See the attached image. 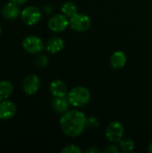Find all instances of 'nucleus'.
I'll list each match as a JSON object with an SVG mask.
<instances>
[{
  "mask_svg": "<svg viewBox=\"0 0 152 153\" xmlns=\"http://www.w3.org/2000/svg\"><path fill=\"white\" fill-rule=\"evenodd\" d=\"M1 33H2V28H1V26H0V35H1Z\"/></svg>",
  "mask_w": 152,
  "mask_h": 153,
  "instance_id": "26",
  "label": "nucleus"
},
{
  "mask_svg": "<svg viewBox=\"0 0 152 153\" xmlns=\"http://www.w3.org/2000/svg\"><path fill=\"white\" fill-rule=\"evenodd\" d=\"M62 153H81L82 150L75 144H68L66 146H65L62 151Z\"/></svg>",
  "mask_w": 152,
  "mask_h": 153,
  "instance_id": "20",
  "label": "nucleus"
},
{
  "mask_svg": "<svg viewBox=\"0 0 152 153\" xmlns=\"http://www.w3.org/2000/svg\"><path fill=\"white\" fill-rule=\"evenodd\" d=\"M86 126L89 129H97L99 126V119L94 116H90L87 117V123Z\"/></svg>",
  "mask_w": 152,
  "mask_h": 153,
  "instance_id": "18",
  "label": "nucleus"
},
{
  "mask_svg": "<svg viewBox=\"0 0 152 153\" xmlns=\"http://www.w3.org/2000/svg\"><path fill=\"white\" fill-rule=\"evenodd\" d=\"M40 87V80L39 78L33 74H28L25 76L22 82V91L27 95H34L38 92Z\"/></svg>",
  "mask_w": 152,
  "mask_h": 153,
  "instance_id": "8",
  "label": "nucleus"
},
{
  "mask_svg": "<svg viewBox=\"0 0 152 153\" xmlns=\"http://www.w3.org/2000/svg\"><path fill=\"white\" fill-rule=\"evenodd\" d=\"M125 127L123 124L119 121H112L108 124L106 128V137L111 143H119L120 140L124 137Z\"/></svg>",
  "mask_w": 152,
  "mask_h": 153,
  "instance_id": "3",
  "label": "nucleus"
},
{
  "mask_svg": "<svg viewBox=\"0 0 152 153\" xmlns=\"http://www.w3.org/2000/svg\"><path fill=\"white\" fill-rule=\"evenodd\" d=\"M118 143H119L118 146H119L120 152H131L133 151L134 146H135L134 142L130 138H122Z\"/></svg>",
  "mask_w": 152,
  "mask_h": 153,
  "instance_id": "17",
  "label": "nucleus"
},
{
  "mask_svg": "<svg viewBox=\"0 0 152 153\" xmlns=\"http://www.w3.org/2000/svg\"><path fill=\"white\" fill-rule=\"evenodd\" d=\"M22 48L29 54H39L45 48L42 39L35 35H29L22 40Z\"/></svg>",
  "mask_w": 152,
  "mask_h": 153,
  "instance_id": "5",
  "label": "nucleus"
},
{
  "mask_svg": "<svg viewBox=\"0 0 152 153\" xmlns=\"http://www.w3.org/2000/svg\"><path fill=\"white\" fill-rule=\"evenodd\" d=\"M35 65L38 67L45 68L48 65V58L46 56H44V55H39L35 59Z\"/></svg>",
  "mask_w": 152,
  "mask_h": 153,
  "instance_id": "19",
  "label": "nucleus"
},
{
  "mask_svg": "<svg viewBox=\"0 0 152 153\" xmlns=\"http://www.w3.org/2000/svg\"><path fill=\"white\" fill-rule=\"evenodd\" d=\"M65 48V41L59 37H53L49 39L46 44V49L50 54H56Z\"/></svg>",
  "mask_w": 152,
  "mask_h": 153,
  "instance_id": "14",
  "label": "nucleus"
},
{
  "mask_svg": "<svg viewBox=\"0 0 152 153\" xmlns=\"http://www.w3.org/2000/svg\"><path fill=\"white\" fill-rule=\"evenodd\" d=\"M2 15L6 20H15L19 16H21V11L19 8V4L10 1L6 3L2 8Z\"/></svg>",
  "mask_w": 152,
  "mask_h": 153,
  "instance_id": "10",
  "label": "nucleus"
},
{
  "mask_svg": "<svg viewBox=\"0 0 152 153\" xmlns=\"http://www.w3.org/2000/svg\"><path fill=\"white\" fill-rule=\"evenodd\" d=\"M69 103L75 108H82L89 104L91 94L84 86H76L69 91L66 96Z\"/></svg>",
  "mask_w": 152,
  "mask_h": 153,
  "instance_id": "2",
  "label": "nucleus"
},
{
  "mask_svg": "<svg viewBox=\"0 0 152 153\" xmlns=\"http://www.w3.org/2000/svg\"><path fill=\"white\" fill-rule=\"evenodd\" d=\"M61 11L62 13H64L65 16L70 18L78 13V8L77 5L73 1H66L62 4Z\"/></svg>",
  "mask_w": 152,
  "mask_h": 153,
  "instance_id": "16",
  "label": "nucleus"
},
{
  "mask_svg": "<svg viewBox=\"0 0 152 153\" xmlns=\"http://www.w3.org/2000/svg\"><path fill=\"white\" fill-rule=\"evenodd\" d=\"M119 152H120L119 146H116V144L108 145V146H106V148L104 149V152L106 153H118Z\"/></svg>",
  "mask_w": 152,
  "mask_h": 153,
  "instance_id": "21",
  "label": "nucleus"
},
{
  "mask_svg": "<svg viewBox=\"0 0 152 153\" xmlns=\"http://www.w3.org/2000/svg\"><path fill=\"white\" fill-rule=\"evenodd\" d=\"M100 152H101V150L97 148V147H90V148H89V149H87L85 151L86 153H99Z\"/></svg>",
  "mask_w": 152,
  "mask_h": 153,
  "instance_id": "22",
  "label": "nucleus"
},
{
  "mask_svg": "<svg viewBox=\"0 0 152 153\" xmlns=\"http://www.w3.org/2000/svg\"><path fill=\"white\" fill-rule=\"evenodd\" d=\"M48 29L54 32H62L69 26V19L64 13L55 14L49 18L47 22Z\"/></svg>",
  "mask_w": 152,
  "mask_h": 153,
  "instance_id": "7",
  "label": "nucleus"
},
{
  "mask_svg": "<svg viewBox=\"0 0 152 153\" xmlns=\"http://www.w3.org/2000/svg\"><path fill=\"white\" fill-rule=\"evenodd\" d=\"M90 25L91 20L87 14L77 13L69 18V26L77 32H83L88 30Z\"/></svg>",
  "mask_w": 152,
  "mask_h": 153,
  "instance_id": "4",
  "label": "nucleus"
},
{
  "mask_svg": "<svg viewBox=\"0 0 152 153\" xmlns=\"http://www.w3.org/2000/svg\"><path fill=\"white\" fill-rule=\"evenodd\" d=\"M70 103L66 97H58L54 98L51 101V108L57 114H65L66 111L69 110Z\"/></svg>",
  "mask_w": 152,
  "mask_h": 153,
  "instance_id": "13",
  "label": "nucleus"
},
{
  "mask_svg": "<svg viewBox=\"0 0 152 153\" xmlns=\"http://www.w3.org/2000/svg\"><path fill=\"white\" fill-rule=\"evenodd\" d=\"M21 19L26 25H36L41 19V11L36 6L29 5L21 12Z\"/></svg>",
  "mask_w": 152,
  "mask_h": 153,
  "instance_id": "6",
  "label": "nucleus"
},
{
  "mask_svg": "<svg viewBox=\"0 0 152 153\" xmlns=\"http://www.w3.org/2000/svg\"><path fill=\"white\" fill-rule=\"evenodd\" d=\"M13 91V86L9 81H0V101L7 100Z\"/></svg>",
  "mask_w": 152,
  "mask_h": 153,
  "instance_id": "15",
  "label": "nucleus"
},
{
  "mask_svg": "<svg viewBox=\"0 0 152 153\" xmlns=\"http://www.w3.org/2000/svg\"><path fill=\"white\" fill-rule=\"evenodd\" d=\"M10 1H12V2H13V3H15V4L21 5V4H23L24 3H26L28 0H10Z\"/></svg>",
  "mask_w": 152,
  "mask_h": 153,
  "instance_id": "24",
  "label": "nucleus"
},
{
  "mask_svg": "<svg viewBox=\"0 0 152 153\" xmlns=\"http://www.w3.org/2000/svg\"><path fill=\"white\" fill-rule=\"evenodd\" d=\"M148 151H149V152L152 153V143H150V145H149V147H148Z\"/></svg>",
  "mask_w": 152,
  "mask_h": 153,
  "instance_id": "25",
  "label": "nucleus"
},
{
  "mask_svg": "<svg viewBox=\"0 0 152 153\" xmlns=\"http://www.w3.org/2000/svg\"><path fill=\"white\" fill-rule=\"evenodd\" d=\"M127 61V56L125 53L122 50L115 51L110 56V65L113 69L118 70L122 69Z\"/></svg>",
  "mask_w": 152,
  "mask_h": 153,
  "instance_id": "12",
  "label": "nucleus"
},
{
  "mask_svg": "<svg viewBox=\"0 0 152 153\" xmlns=\"http://www.w3.org/2000/svg\"><path fill=\"white\" fill-rule=\"evenodd\" d=\"M42 9H43V12H44L45 13H47V14H49V13L52 12V7H51L49 4H46V5H44Z\"/></svg>",
  "mask_w": 152,
  "mask_h": 153,
  "instance_id": "23",
  "label": "nucleus"
},
{
  "mask_svg": "<svg viewBox=\"0 0 152 153\" xmlns=\"http://www.w3.org/2000/svg\"><path fill=\"white\" fill-rule=\"evenodd\" d=\"M49 91L54 98L66 97L68 93L65 83L61 80H54L49 84Z\"/></svg>",
  "mask_w": 152,
  "mask_h": 153,
  "instance_id": "11",
  "label": "nucleus"
},
{
  "mask_svg": "<svg viewBox=\"0 0 152 153\" xmlns=\"http://www.w3.org/2000/svg\"><path fill=\"white\" fill-rule=\"evenodd\" d=\"M87 117L80 110H68L62 115L59 125L62 132L69 137L80 136L87 127Z\"/></svg>",
  "mask_w": 152,
  "mask_h": 153,
  "instance_id": "1",
  "label": "nucleus"
},
{
  "mask_svg": "<svg viewBox=\"0 0 152 153\" xmlns=\"http://www.w3.org/2000/svg\"><path fill=\"white\" fill-rule=\"evenodd\" d=\"M17 107L10 100H4L0 101V120H10L16 115Z\"/></svg>",
  "mask_w": 152,
  "mask_h": 153,
  "instance_id": "9",
  "label": "nucleus"
}]
</instances>
